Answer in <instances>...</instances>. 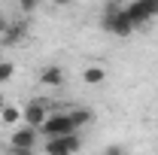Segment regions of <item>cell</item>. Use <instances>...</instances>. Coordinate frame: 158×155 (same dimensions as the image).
Returning a JSON list of instances; mask_svg holds the SVG:
<instances>
[{
	"mask_svg": "<svg viewBox=\"0 0 158 155\" xmlns=\"http://www.w3.org/2000/svg\"><path fill=\"white\" fill-rule=\"evenodd\" d=\"M27 34H31V21L15 19V21H9V27H6V34L0 37V43L9 49V46H19V43H24V40H27Z\"/></svg>",
	"mask_w": 158,
	"mask_h": 155,
	"instance_id": "obj_6",
	"label": "cell"
},
{
	"mask_svg": "<svg viewBox=\"0 0 158 155\" xmlns=\"http://www.w3.org/2000/svg\"><path fill=\"white\" fill-rule=\"evenodd\" d=\"M103 155H128V152H125V146L113 143V146H106V149H103Z\"/></svg>",
	"mask_w": 158,
	"mask_h": 155,
	"instance_id": "obj_13",
	"label": "cell"
},
{
	"mask_svg": "<svg viewBox=\"0 0 158 155\" xmlns=\"http://www.w3.org/2000/svg\"><path fill=\"white\" fill-rule=\"evenodd\" d=\"M49 113H52V110H49L43 100H31V103L21 110V122H27V128H34V131H37V128H43V125H46Z\"/></svg>",
	"mask_w": 158,
	"mask_h": 155,
	"instance_id": "obj_5",
	"label": "cell"
},
{
	"mask_svg": "<svg viewBox=\"0 0 158 155\" xmlns=\"http://www.w3.org/2000/svg\"><path fill=\"white\" fill-rule=\"evenodd\" d=\"M103 79H106V70H103L100 64H88V67L82 70V82H85V85H103Z\"/></svg>",
	"mask_w": 158,
	"mask_h": 155,
	"instance_id": "obj_9",
	"label": "cell"
},
{
	"mask_svg": "<svg viewBox=\"0 0 158 155\" xmlns=\"http://www.w3.org/2000/svg\"><path fill=\"white\" fill-rule=\"evenodd\" d=\"M0 122H3V125H19L21 122V110L15 103H6V110L0 113Z\"/></svg>",
	"mask_w": 158,
	"mask_h": 155,
	"instance_id": "obj_11",
	"label": "cell"
},
{
	"mask_svg": "<svg viewBox=\"0 0 158 155\" xmlns=\"http://www.w3.org/2000/svg\"><path fill=\"white\" fill-rule=\"evenodd\" d=\"M70 122H73V128H82V125L94 122V113H91L88 107H73V110H70Z\"/></svg>",
	"mask_w": 158,
	"mask_h": 155,
	"instance_id": "obj_10",
	"label": "cell"
},
{
	"mask_svg": "<svg viewBox=\"0 0 158 155\" xmlns=\"http://www.w3.org/2000/svg\"><path fill=\"white\" fill-rule=\"evenodd\" d=\"M100 27L106 31V34H113V37H131L137 27H134V21L128 19V12H125V3H118V0H110L106 6H103V12H100Z\"/></svg>",
	"mask_w": 158,
	"mask_h": 155,
	"instance_id": "obj_1",
	"label": "cell"
},
{
	"mask_svg": "<svg viewBox=\"0 0 158 155\" xmlns=\"http://www.w3.org/2000/svg\"><path fill=\"white\" fill-rule=\"evenodd\" d=\"M12 73H15V64L12 61H0V82H9Z\"/></svg>",
	"mask_w": 158,
	"mask_h": 155,
	"instance_id": "obj_12",
	"label": "cell"
},
{
	"mask_svg": "<svg viewBox=\"0 0 158 155\" xmlns=\"http://www.w3.org/2000/svg\"><path fill=\"white\" fill-rule=\"evenodd\" d=\"M40 131L46 134V140H55V137H67V134H76V128H73V122H70V113H61V110L49 113L46 125H43Z\"/></svg>",
	"mask_w": 158,
	"mask_h": 155,
	"instance_id": "obj_2",
	"label": "cell"
},
{
	"mask_svg": "<svg viewBox=\"0 0 158 155\" xmlns=\"http://www.w3.org/2000/svg\"><path fill=\"white\" fill-rule=\"evenodd\" d=\"M21 12H37V0H21Z\"/></svg>",
	"mask_w": 158,
	"mask_h": 155,
	"instance_id": "obj_14",
	"label": "cell"
},
{
	"mask_svg": "<svg viewBox=\"0 0 158 155\" xmlns=\"http://www.w3.org/2000/svg\"><path fill=\"white\" fill-rule=\"evenodd\" d=\"M125 12H128V19L134 21V27L149 24V21L158 15V0H137V3H128Z\"/></svg>",
	"mask_w": 158,
	"mask_h": 155,
	"instance_id": "obj_3",
	"label": "cell"
},
{
	"mask_svg": "<svg viewBox=\"0 0 158 155\" xmlns=\"http://www.w3.org/2000/svg\"><path fill=\"white\" fill-rule=\"evenodd\" d=\"M6 155H34V149H19V146H6Z\"/></svg>",
	"mask_w": 158,
	"mask_h": 155,
	"instance_id": "obj_15",
	"label": "cell"
},
{
	"mask_svg": "<svg viewBox=\"0 0 158 155\" xmlns=\"http://www.w3.org/2000/svg\"><path fill=\"white\" fill-rule=\"evenodd\" d=\"M79 149H82V137L79 134L55 137V140H46V146H43L46 155H76Z\"/></svg>",
	"mask_w": 158,
	"mask_h": 155,
	"instance_id": "obj_4",
	"label": "cell"
},
{
	"mask_svg": "<svg viewBox=\"0 0 158 155\" xmlns=\"http://www.w3.org/2000/svg\"><path fill=\"white\" fill-rule=\"evenodd\" d=\"M40 82L46 88H58V85H64V70H61L58 64H46L40 70Z\"/></svg>",
	"mask_w": 158,
	"mask_h": 155,
	"instance_id": "obj_8",
	"label": "cell"
},
{
	"mask_svg": "<svg viewBox=\"0 0 158 155\" xmlns=\"http://www.w3.org/2000/svg\"><path fill=\"white\" fill-rule=\"evenodd\" d=\"M6 27H9V19H6V12H0V37L6 34Z\"/></svg>",
	"mask_w": 158,
	"mask_h": 155,
	"instance_id": "obj_16",
	"label": "cell"
},
{
	"mask_svg": "<svg viewBox=\"0 0 158 155\" xmlns=\"http://www.w3.org/2000/svg\"><path fill=\"white\" fill-rule=\"evenodd\" d=\"M3 110H6V97L0 94V113H3Z\"/></svg>",
	"mask_w": 158,
	"mask_h": 155,
	"instance_id": "obj_17",
	"label": "cell"
},
{
	"mask_svg": "<svg viewBox=\"0 0 158 155\" xmlns=\"http://www.w3.org/2000/svg\"><path fill=\"white\" fill-rule=\"evenodd\" d=\"M9 146H19V149H34L37 146V131L34 128H15L12 137H9Z\"/></svg>",
	"mask_w": 158,
	"mask_h": 155,
	"instance_id": "obj_7",
	"label": "cell"
}]
</instances>
